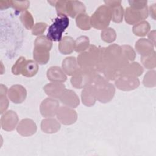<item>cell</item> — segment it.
Here are the masks:
<instances>
[{"mask_svg":"<svg viewBox=\"0 0 156 156\" xmlns=\"http://www.w3.org/2000/svg\"><path fill=\"white\" fill-rule=\"evenodd\" d=\"M77 60L80 68L100 73L101 48L90 44L85 51L78 55Z\"/></svg>","mask_w":156,"mask_h":156,"instance_id":"1","label":"cell"},{"mask_svg":"<svg viewBox=\"0 0 156 156\" xmlns=\"http://www.w3.org/2000/svg\"><path fill=\"white\" fill-rule=\"evenodd\" d=\"M91 85L94 89L96 99L100 102L107 103L113 98L115 94V86L99 73Z\"/></svg>","mask_w":156,"mask_h":156,"instance_id":"2","label":"cell"},{"mask_svg":"<svg viewBox=\"0 0 156 156\" xmlns=\"http://www.w3.org/2000/svg\"><path fill=\"white\" fill-rule=\"evenodd\" d=\"M52 46V41L47 36L41 35L37 37L34 42L33 58L40 65H45L50 57L49 51Z\"/></svg>","mask_w":156,"mask_h":156,"instance_id":"3","label":"cell"},{"mask_svg":"<svg viewBox=\"0 0 156 156\" xmlns=\"http://www.w3.org/2000/svg\"><path fill=\"white\" fill-rule=\"evenodd\" d=\"M111 20L110 9L105 5L99 6L90 17L91 27L98 30L108 27Z\"/></svg>","mask_w":156,"mask_h":156,"instance_id":"4","label":"cell"},{"mask_svg":"<svg viewBox=\"0 0 156 156\" xmlns=\"http://www.w3.org/2000/svg\"><path fill=\"white\" fill-rule=\"evenodd\" d=\"M98 73L80 68L71 78V85L77 89L91 85Z\"/></svg>","mask_w":156,"mask_h":156,"instance_id":"5","label":"cell"},{"mask_svg":"<svg viewBox=\"0 0 156 156\" xmlns=\"http://www.w3.org/2000/svg\"><path fill=\"white\" fill-rule=\"evenodd\" d=\"M69 24V20L68 16H58L49 27L47 37L52 41H60L62 38L63 33L68 27Z\"/></svg>","mask_w":156,"mask_h":156,"instance_id":"6","label":"cell"},{"mask_svg":"<svg viewBox=\"0 0 156 156\" xmlns=\"http://www.w3.org/2000/svg\"><path fill=\"white\" fill-rule=\"evenodd\" d=\"M148 15L147 7L143 9H136L128 7L126 9L124 16L125 21L128 24L135 25L146 19Z\"/></svg>","mask_w":156,"mask_h":156,"instance_id":"7","label":"cell"},{"mask_svg":"<svg viewBox=\"0 0 156 156\" xmlns=\"http://www.w3.org/2000/svg\"><path fill=\"white\" fill-rule=\"evenodd\" d=\"M56 116L58 121L63 125H71L77 119V113L73 108L61 106L57 110Z\"/></svg>","mask_w":156,"mask_h":156,"instance_id":"8","label":"cell"},{"mask_svg":"<svg viewBox=\"0 0 156 156\" xmlns=\"http://www.w3.org/2000/svg\"><path fill=\"white\" fill-rule=\"evenodd\" d=\"M60 104L57 99L53 98H47L40 104V112L41 115L44 118L54 117L56 115Z\"/></svg>","mask_w":156,"mask_h":156,"instance_id":"9","label":"cell"},{"mask_svg":"<svg viewBox=\"0 0 156 156\" xmlns=\"http://www.w3.org/2000/svg\"><path fill=\"white\" fill-rule=\"evenodd\" d=\"M140 82L138 77L121 76L115 80V85L121 91H132L137 88L140 86Z\"/></svg>","mask_w":156,"mask_h":156,"instance_id":"10","label":"cell"},{"mask_svg":"<svg viewBox=\"0 0 156 156\" xmlns=\"http://www.w3.org/2000/svg\"><path fill=\"white\" fill-rule=\"evenodd\" d=\"M18 121L16 113L13 110H8L2 114L1 117V128L5 131H12L17 126Z\"/></svg>","mask_w":156,"mask_h":156,"instance_id":"11","label":"cell"},{"mask_svg":"<svg viewBox=\"0 0 156 156\" xmlns=\"http://www.w3.org/2000/svg\"><path fill=\"white\" fill-rule=\"evenodd\" d=\"M7 96L9 99L15 104L23 102L27 96V91L21 85L16 84L10 87L8 90Z\"/></svg>","mask_w":156,"mask_h":156,"instance_id":"12","label":"cell"},{"mask_svg":"<svg viewBox=\"0 0 156 156\" xmlns=\"http://www.w3.org/2000/svg\"><path fill=\"white\" fill-rule=\"evenodd\" d=\"M37 127L35 122L31 119H23L16 126L17 132L23 136H30L37 132Z\"/></svg>","mask_w":156,"mask_h":156,"instance_id":"13","label":"cell"},{"mask_svg":"<svg viewBox=\"0 0 156 156\" xmlns=\"http://www.w3.org/2000/svg\"><path fill=\"white\" fill-rule=\"evenodd\" d=\"M85 6L81 1H66V13L67 16L74 18L81 13H85Z\"/></svg>","mask_w":156,"mask_h":156,"instance_id":"14","label":"cell"},{"mask_svg":"<svg viewBox=\"0 0 156 156\" xmlns=\"http://www.w3.org/2000/svg\"><path fill=\"white\" fill-rule=\"evenodd\" d=\"M65 89V85L61 82H51L43 87L44 91L48 96L58 99Z\"/></svg>","mask_w":156,"mask_h":156,"instance_id":"15","label":"cell"},{"mask_svg":"<svg viewBox=\"0 0 156 156\" xmlns=\"http://www.w3.org/2000/svg\"><path fill=\"white\" fill-rule=\"evenodd\" d=\"M60 101L65 106L75 108L80 104V100L77 94L71 90L65 89L60 98Z\"/></svg>","mask_w":156,"mask_h":156,"instance_id":"16","label":"cell"},{"mask_svg":"<svg viewBox=\"0 0 156 156\" xmlns=\"http://www.w3.org/2000/svg\"><path fill=\"white\" fill-rule=\"evenodd\" d=\"M40 127L44 133L51 134L58 132L60 129L61 125L58 120L53 117H49L41 121Z\"/></svg>","mask_w":156,"mask_h":156,"instance_id":"17","label":"cell"},{"mask_svg":"<svg viewBox=\"0 0 156 156\" xmlns=\"http://www.w3.org/2000/svg\"><path fill=\"white\" fill-rule=\"evenodd\" d=\"M48 79L51 82H65L67 79L66 74L64 73L62 68L57 66L50 67L46 72Z\"/></svg>","mask_w":156,"mask_h":156,"instance_id":"18","label":"cell"},{"mask_svg":"<svg viewBox=\"0 0 156 156\" xmlns=\"http://www.w3.org/2000/svg\"><path fill=\"white\" fill-rule=\"evenodd\" d=\"M77 58L75 57H67L62 63V68L64 73L68 76L74 75L80 68Z\"/></svg>","mask_w":156,"mask_h":156,"instance_id":"19","label":"cell"},{"mask_svg":"<svg viewBox=\"0 0 156 156\" xmlns=\"http://www.w3.org/2000/svg\"><path fill=\"white\" fill-rule=\"evenodd\" d=\"M82 104L87 107L93 106L97 100L94 89L92 85L87 86L83 88L81 93Z\"/></svg>","mask_w":156,"mask_h":156,"instance_id":"20","label":"cell"},{"mask_svg":"<svg viewBox=\"0 0 156 156\" xmlns=\"http://www.w3.org/2000/svg\"><path fill=\"white\" fill-rule=\"evenodd\" d=\"M135 48L141 56L150 54L154 51V45L146 38L139 39L135 43Z\"/></svg>","mask_w":156,"mask_h":156,"instance_id":"21","label":"cell"},{"mask_svg":"<svg viewBox=\"0 0 156 156\" xmlns=\"http://www.w3.org/2000/svg\"><path fill=\"white\" fill-rule=\"evenodd\" d=\"M58 48L62 54H70L74 51L75 40L69 36H65L59 41Z\"/></svg>","mask_w":156,"mask_h":156,"instance_id":"22","label":"cell"},{"mask_svg":"<svg viewBox=\"0 0 156 156\" xmlns=\"http://www.w3.org/2000/svg\"><path fill=\"white\" fill-rule=\"evenodd\" d=\"M143 67L140 63L135 62H132L123 69L121 76L124 75L138 77L143 74Z\"/></svg>","mask_w":156,"mask_h":156,"instance_id":"23","label":"cell"},{"mask_svg":"<svg viewBox=\"0 0 156 156\" xmlns=\"http://www.w3.org/2000/svg\"><path fill=\"white\" fill-rule=\"evenodd\" d=\"M38 71V64L32 60H26L22 69L21 74L27 77H32L36 75Z\"/></svg>","mask_w":156,"mask_h":156,"instance_id":"24","label":"cell"},{"mask_svg":"<svg viewBox=\"0 0 156 156\" xmlns=\"http://www.w3.org/2000/svg\"><path fill=\"white\" fill-rule=\"evenodd\" d=\"M151 26L149 23L144 20L135 25L132 27L133 33L138 37H144L149 32Z\"/></svg>","mask_w":156,"mask_h":156,"instance_id":"25","label":"cell"},{"mask_svg":"<svg viewBox=\"0 0 156 156\" xmlns=\"http://www.w3.org/2000/svg\"><path fill=\"white\" fill-rule=\"evenodd\" d=\"M77 26L81 30H88L91 29L90 17L87 13H81L76 18Z\"/></svg>","mask_w":156,"mask_h":156,"instance_id":"26","label":"cell"},{"mask_svg":"<svg viewBox=\"0 0 156 156\" xmlns=\"http://www.w3.org/2000/svg\"><path fill=\"white\" fill-rule=\"evenodd\" d=\"M141 62L143 66L147 69H152L156 66V54L155 51L141 56Z\"/></svg>","mask_w":156,"mask_h":156,"instance_id":"27","label":"cell"},{"mask_svg":"<svg viewBox=\"0 0 156 156\" xmlns=\"http://www.w3.org/2000/svg\"><path fill=\"white\" fill-rule=\"evenodd\" d=\"M90 46V40L87 36L82 35L79 37L75 40V49L76 52L80 53L85 51Z\"/></svg>","mask_w":156,"mask_h":156,"instance_id":"28","label":"cell"},{"mask_svg":"<svg viewBox=\"0 0 156 156\" xmlns=\"http://www.w3.org/2000/svg\"><path fill=\"white\" fill-rule=\"evenodd\" d=\"M110 9L111 11L112 20L116 23L122 22L124 15V10L122 6L121 5H118L110 8Z\"/></svg>","mask_w":156,"mask_h":156,"instance_id":"29","label":"cell"},{"mask_svg":"<svg viewBox=\"0 0 156 156\" xmlns=\"http://www.w3.org/2000/svg\"><path fill=\"white\" fill-rule=\"evenodd\" d=\"M102 40L108 43H113L116 38V31L112 27H107L102 30L101 33Z\"/></svg>","mask_w":156,"mask_h":156,"instance_id":"30","label":"cell"},{"mask_svg":"<svg viewBox=\"0 0 156 156\" xmlns=\"http://www.w3.org/2000/svg\"><path fill=\"white\" fill-rule=\"evenodd\" d=\"M143 83L144 87L152 88L156 85V72L155 70H151L144 75Z\"/></svg>","mask_w":156,"mask_h":156,"instance_id":"31","label":"cell"},{"mask_svg":"<svg viewBox=\"0 0 156 156\" xmlns=\"http://www.w3.org/2000/svg\"><path fill=\"white\" fill-rule=\"evenodd\" d=\"M20 20L24 26L27 29H32L34 26V18L32 14L27 10L22 12L20 16Z\"/></svg>","mask_w":156,"mask_h":156,"instance_id":"32","label":"cell"},{"mask_svg":"<svg viewBox=\"0 0 156 156\" xmlns=\"http://www.w3.org/2000/svg\"><path fill=\"white\" fill-rule=\"evenodd\" d=\"M121 54L126 57L129 61L133 62L136 57V52L133 48L129 45H122L121 46Z\"/></svg>","mask_w":156,"mask_h":156,"instance_id":"33","label":"cell"},{"mask_svg":"<svg viewBox=\"0 0 156 156\" xmlns=\"http://www.w3.org/2000/svg\"><path fill=\"white\" fill-rule=\"evenodd\" d=\"M26 59L24 57H19L15 64L12 68V73L14 75H20L21 74L22 69L23 68L24 64L26 62Z\"/></svg>","mask_w":156,"mask_h":156,"instance_id":"34","label":"cell"},{"mask_svg":"<svg viewBox=\"0 0 156 156\" xmlns=\"http://www.w3.org/2000/svg\"><path fill=\"white\" fill-rule=\"evenodd\" d=\"M30 1H12V5L16 11L17 12H24L29 7Z\"/></svg>","mask_w":156,"mask_h":156,"instance_id":"35","label":"cell"},{"mask_svg":"<svg viewBox=\"0 0 156 156\" xmlns=\"http://www.w3.org/2000/svg\"><path fill=\"white\" fill-rule=\"evenodd\" d=\"M47 24L43 22L37 23L32 29V34L34 35L41 36L47 28Z\"/></svg>","mask_w":156,"mask_h":156,"instance_id":"36","label":"cell"},{"mask_svg":"<svg viewBox=\"0 0 156 156\" xmlns=\"http://www.w3.org/2000/svg\"><path fill=\"white\" fill-rule=\"evenodd\" d=\"M66 1H64V0L56 1L54 6L55 7L56 11H57L58 16L66 15Z\"/></svg>","mask_w":156,"mask_h":156,"instance_id":"37","label":"cell"},{"mask_svg":"<svg viewBox=\"0 0 156 156\" xmlns=\"http://www.w3.org/2000/svg\"><path fill=\"white\" fill-rule=\"evenodd\" d=\"M130 7L136 9H143L147 7V1L145 0H135V1H129Z\"/></svg>","mask_w":156,"mask_h":156,"instance_id":"38","label":"cell"},{"mask_svg":"<svg viewBox=\"0 0 156 156\" xmlns=\"http://www.w3.org/2000/svg\"><path fill=\"white\" fill-rule=\"evenodd\" d=\"M7 94H0V113L2 115L6 112L9 107V100Z\"/></svg>","mask_w":156,"mask_h":156,"instance_id":"39","label":"cell"},{"mask_svg":"<svg viewBox=\"0 0 156 156\" xmlns=\"http://www.w3.org/2000/svg\"><path fill=\"white\" fill-rule=\"evenodd\" d=\"M105 5L109 8L113 7L115 6L121 5V1L115 0V1H104Z\"/></svg>","mask_w":156,"mask_h":156,"instance_id":"40","label":"cell"},{"mask_svg":"<svg viewBox=\"0 0 156 156\" xmlns=\"http://www.w3.org/2000/svg\"><path fill=\"white\" fill-rule=\"evenodd\" d=\"M12 5V1H0V9L4 10Z\"/></svg>","mask_w":156,"mask_h":156,"instance_id":"41","label":"cell"},{"mask_svg":"<svg viewBox=\"0 0 156 156\" xmlns=\"http://www.w3.org/2000/svg\"><path fill=\"white\" fill-rule=\"evenodd\" d=\"M155 9H156V7H155V4H153L152 5H151L149 8L148 9V12L149 14L151 15V16L155 20Z\"/></svg>","mask_w":156,"mask_h":156,"instance_id":"42","label":"cell"},{"mask_svg":"<svg viewBox=\"0 0 156 156\" xmlns=\"http://www.w3.org/2000/svg\"><path fill=\"white\" fill-rule=\"evenodd\" d=\"M148 40L155 46V30H153L148 34Z\"/></svg>","mask_w":156,"mask_h":156,"instance_id":"43","label":"cell"},{"mask_svg":"<svg viewBox=\"0 0 156 156\" xmlns=\"http://www.w3.org/2000/svg\"><path fill=\"white\" fill-rule=\"evenodd\" d=\"M8 89L7 87L3 85V84H1L0 85V94H7L8 93Z\"/></svg>","mask_w":156,"mask_h":156,"instance_id":"44","label":"cell"}]
</instances>
